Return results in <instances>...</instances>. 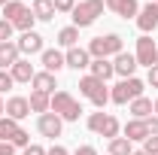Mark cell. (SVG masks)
<instances>
[{"label":"cell","instance_id":"cell-1","mask_svg":"<svg viewBox=\"0 0 158 155\" xmlns=\"http://www.w3.org/2000/svg\"><path fill=\"white\" fill-rule=\"evenodd\" d=\"M143 91H146V82L137 79V76H128V79H118L116 85L110 88V100L118 103V107H125V103H131V100L143 97Z\"/></svg>","mask_w":158,"mask_h":155},{"label":"cell","instance_id":"cell-2","mask_svg":"<svg viewBox=\"0 0 158 155\" xmlns=\"http://www.w3.org/2000/svg\"><path fill=\"white\" fill-rule=\"evenodd\" d=\"M103 0H79L76 6H73V12H70V19H73V27H91L94 21L103 15Z\"/></svg>","mask_w":158,"mask_h":155},{"label":"cell","instance_id":"cell-3","mask_svg":"<svg viewBox=\"0 0 158 155\" xmlns=\"http://www.w3.org/2000/svg\"><path fill=\"white\" fill-rule=\"evenodd\" d=\"M79 94L85 97V100H91L98 110H103V107L110 103V88H106V82L98 79V76H91V73L79 79Z\"/></svg>","mask_w":158,"mask_h":155},{"label":"cell","instance_id":"cell-4","mask_svg":"<svg viewBox=\"0 0 158 155\" xmlns=\"http://www.w3.org/2000/svg\"><path fill=\"white\" fill-rule=\"evenodd\" d=\"M52 113H55L61 122H79L82 103H79L70 91H55V94H52Z\"/></svg>","mask_w":158,"mask_h":155},{"label":"cell","instance_id":"cell-5","mask_svg":"<svg viewBox=\"0 0 158 155\" xmlns=\"http://www.w3.org/2000/svg\"><path fill=\"white\" fill-rule=\"evenodd\" d=\"M88 131L91 134H98V137H106V140H116V137H122V125H118V119L113 116V113H91L88 116Z\"/></svg>","mask_w":158,"mask_h":155},{"label":"cell","instance_id":"cell-6","mask_svg":"<svg viewBox=\"0 0 158 155\" xmlns=\"http://www.w3.org/2000/svg\"><path fill=\"white\" fill-rule=\"evenodd\" d=\"M118 52H125L118 34H103V37H94L88 43V55H91V58H110L113 61Z\"/></svg>","mask_w":158,"mask_h":155},{"label":"cell","instance_id":"cell-7","mask_svg":"<svg viewBox=\"0 0 158 155\" xmlns=\"http://www.w3.org/2000/svg\"><path fill=\"white\" fill-rule=\"evenodd\" d=\"M134 58H137V67H149V70L158 64V46H155V40L149 37V34H143V37L137 40Z\"/></svg>","mask_w":158,"mask_h":155},{"label":"cell","instance_id":"cell-8","mask_svg":"<svg viewBox=\"0 0 158 155\" xmlns=\"http://www.w3.org/2000/svg\"><path fill=\"white\" fill-rule=\"evenodd\" d=\"M37 131L43 137H49V140H55V137H61V131H64V122L49 110V113H43V116L37 119Z\"/></svg>","mask_w":158,"mask_h":155},{"label":"cell","instance_id":"cell-9","mask_svg":"<svg viewBox=\"0 0 158 155\" xmlns=\"http://www.w3.org/2000/svg\"><path fill=\"white\" fill-rule=\"evenodd\" d=\"M134 21H137V27L143 31V34H152V31L158 27V3H155V0H149V3L140 9V15Z\"/></svg>","mask_w":158,"mask_h":155},{"label":"cell","instance_id":"cell-10","mask_svg":"<svg viewBox=\"0 0 158 155\" xmlns=\"http://www.w3.org/2000/svg\"><path fill=\"white\" fill-rule=\"evenodd\" d=\"M15 46H19L21 55H43V37H40L37 31H27V34H21L19 40H15Z\"/></svg>","mask_w":158,"mask_h":155},{"label":"cell","instance_id":"cell-11","mask_svg":"<svg viewBox=\"0 0 158 155\" xmlns=\"http://www.w3.org/2000/svg\"><path fill=\"white\" fill-rule=\"evenodd\" d=\"M103 6L110 12H116L122 19H137L140 15V3L137 0H103Z\"/></svg>","mask_w":158,"mask_h":155},{"label":"cell","instance_id":"cell-12","mask_svg":"<svg viewBox=\"0 0 158 155\" xmlns=\"http://www.w3.org/2000/svg\"><path fill=\"white\" fill-rule=\"evenodd\" d=\"M40 64H43V70H49V73H61V70L67 67V61H64V52H61V49H43Z\"/></svg>","mask_w":158,"mask_h":155},{"label":"cell","instance_id":"cell-13","mask_svg":"<svg viewBox=\"0 0 158 155\" xmlns=\"http://www.w3.org/2000/svg\"><path fill=\"white\" fill-rule=\"evenodd\" d=\"M113 70H116V76H122V79L134 76V73H137V58H134L131 52H118L116 58H113Z\"/></svg>","mask_w":158,"mask_h":155},{"label":"cell","instance_id":"cell-14","mask_svg":"<svg viewBox=\"0 0 158 155\" xmlns=\"http://www.w3.org/2000/svg\"><path fill=\"white\" fill-rule=\"evenodd\" d=\"M64 61H67V67H73V70H85V67H91V55H88V49H82V46L67 49V52H64Z\"/></svg>","mask_w":158,"mask_h":155},{"label":"cell","instance_id":"cell-15","mask_svg":"<svg viewBox=\"0 0 158 155\" xmlns=\"http://www.w3.org/2000/svg\"><path fill=\"white\" fill-rule=\"evenodd\" d=\"M122 137H128L131 143H143V140L149 137V125H146V119H131V122L122 128Z\"/></svg>","mask_w":158,"mask_h":155},{"label":"cell","instance_id":"cell-16","mask_svg":"<svg viewBox=\"0 0 158 155\" xmlns=\"http://www.w3.org/2000/svg\"><path fill=\"white\" fill-rule=\"evenodd\" d=\"M6 116H9V119H15V122L27 119V116H31V103H27V97L12 94L9 100H6Z\"/></svg>","mask_w":158,"mask_h":155},{"label":"cell","instance_id":"cell-17","mask_svg":"<svg viewBox=\"0 0 158 155\" xmlns=\"http://www.w3.org/2000/svg\"><path fill=\"white\" fill-rule=\"evenodd\" d=\"M31 85H34V91L55 94V88H58V79H55V73H49V70H37V73H34V79H31Z\"/></svg>","mask_w":158,"mask_h":155},{"label":"cell","instance_id":"cell-18","mask_svg":"<svg viewBox=\"0 0 158 155\" xmlns=\"http://www.w3.org/2000/svg\"><path fill=\"white\" fill-rule=\"evenodd\" d=\"M19 58H21V52H19V46H15V40L0 43V70H9Z\"/></svg>","mask_w":158,"mask_h":155},{"label":"cell","instance_id":"cell-19","mask_svg":"<svg viewBox=\"0 0 158 155\" xmlns=\"http://www.w3.org/2000/svg\"><path fill=\"white\" fill-rule=\"evenodd\" d=\"M9 73H12V79H15V82H31L37 70H34V64H31L27 58H19L12 67H9Z\"/></svg>","mask_w":158,"mask_h":155},{"label":"cell","instance_id":"cell-20","mask_svg":"<svg viewBox=\"0 0 158 155\" xmlns=\"http://www.w3.org/2000/svg\"><path fill=\"white\" fill-rule=\"evenodd\" d=\"M88 70H91V76L103 79V82L116 76V70H113V61H110V58H91V67H88Z\"/></svg>","mask_w":158,"mask_h":155},{"label":"cell","instance_id":"cell-21","mask_svg":"<svg viewBox=\"0 0 158 155\" xmlns=\"http://www.w3.org/2000/svg\"><path fill=\"white\" fill-rule=\"evenodd\" d=\"M21 131H24V128H21L15 119H9V116L0 119V140H3V143H12V140L21 134Z\"/></svg>","mask_w":158,"mask_h":155},{"label":"cell","instance_id":"cell-22","mask_svg":"<svg viewBox=\"0 0 158 155\" xmlns=\"http://www.w3.org/2000/svg\"><path fill=\"white\" fill-rule=\"evenodd\" d=\"M31 12H34L37 21H52L55 19V3H52V0H34Z\"/></svg>","mask_w":158,"mask_h":155},{"label":"cell","instance_id":"cell-23","mask_svg":"<svg viewBox=\"0 0 158 155\" xmlns=\"http://www.w3.org/2000/svg\"><path fill=\"white\" fill-rule=\"evenodd\" d=\"M27 103H31V113H49L52 110V94H43V91H31L27 97Z\"/></svg>","mask_w":158,"mask_h":155},{"label":"cell","instance_id":"cell-24","mask_svg":"<svg viewBox=\"0 0 158 155\" xmlns=\"http://www.w3.org/2000/svg\"><path fill=\"white\" fill-rule=\"evenodd\" d=\"M128 110H131L134 119H149L152 116V100H149V97H137V100L128 103Z\"/></svg>","mask_w":158,"mask_h":155},{"label":"cell","instance_id":"cell-25","mask_svg":"<svg viewBox=\"0 0 158 155\" xmlns=\"http://www.w3.org/2000/svg\"><path fill=\"white\" fill-rule=\"evenodd\" d=\"M58 46L61 49H73V46H79V27H61L58 31Z\"/></svg>","mask_w":158,"mask_h":155},{"label":"cell","instance_id":"cell-26","mask_svg":"<svg viewBox=\"0 0 158 155\" xmlns=\"http://www.w3.org/2000/svg\"><path fill=\"white\" fill-rule=\"evenodd\" d=\"M24 12H27V6H24L21 0H9V3L3 6V19L9 21V24H15V21L24 15Z\"/></svg>","mask_w":158,"mask_h":155},{"label":"cell","instance_id":"cell-27","mask_svg":"<svg viewBox=\"0 0 158 155\" xmlns=\"http://www.w3.org/2000/svg\"><path fill=\"white\" fill-rule=\"evenodd\" d=\"M134 152V143L128 140V137H116V140H110V155H131Z\"/></svg>","mask_w":158,"mask_h":155},{"label":"cell","instance_id":"cell-28","mask_svg":"<svg viewBox=\"0 0 158 155\" xmlns=\"http://www.w3.org/2000/svg\"><path fill=\"white\" fill-rule=\"evenodd\" d=\"M143 152L146 155H158V134H149L143 140Z\"/></svg>","mask_w":158,"mask_h":155},{"label":"cell","instance_id":"cell-29","mask_svg":"<svg viewBox=\"0 0 158 155\" xmlns=\"http://www.w3.org/2000/svg\"><path fill=\"white\" fill-rule=\"evenodd\" d=\"M52 3H55V12H64V15H70L76 6V0H52Z\"/></svg>","mask_w":158,"mask_h":155},{"label":"cell","instance_id":"cell-30","mask_svg":"<svg viewBox=\"0 0 158 155\" xmlns=\"http://www.w3.org/2000/svg\"><path fill=\"white\" fill-rule=\"evenodd\" d=\"M12 85H15L12 73H9V70H0V94H3V91H9Z\"/></svg>","mask_w":158,"mask_h":155},{"label":"cell","instance_id":"cell-31","mask_svg":"<svg viewBox=\"0 0 158 155\" xmlns=\"http://www.w3.org/2000/svg\"><path fill=\"white\" fill-rule=\"evenodd\" d=\"M12 31H15V27H12L9 21L0 19V43H9V40H12Z\"/></svg>","mask_w":158,"mask_h":155},{"label":"cell","instance_id":"cell-32","mask_svg":"<svg viewBox=\"0 0 158 155\" xmlns=\"http://www.w3.org/2000/svg\"><path fill=\"white\" fill-rule=\"evenodd\" d=\"M21 155H46V149H43L40 143H31V146H24V149H21Z\"/></svg>","mask_w":158,"mask_h":155},{"label":"cell","instance_id":"cell-33","mask_svg":"<svg viewBox=\"0 0 158 155\" xmlns=\"http://www.w3.org/2000/svg\"><path fill=\"white\" fill-rule=\"evenodd\" d=\"M146 85H152V88H158V64L149 70V76H146Z\"/></svg>","mask_w":158,"mask_h":155},{"label":"cell","instance_id":"cell-34","mask_svg":"<svg viewBox=\"0 0 158 155\" xmlns=\"http://www.w3.org/2000/svg\"><path fill=\"white\" fill-rule=\"evenodd\" d=\"M73 155H98V149L85 143V146H79V149H76V152H73Z\"/></svg>","mask_w":158,"mask_h":155},{"label":"cell","instance_id":"cell-35","mask_svg":"<svg viewBox=\"0 0 158 155\" xmlns=\"http://www.w3.org/2000/svg\"><path fill=\"white\" fill-rule=\"evenodd\" d=\"M46 155H70V152H67V149H64L61 143H55L52 149H46Z\"/></svg>","mask_w":158,"mask_h":155},{"label":"cell","instance_id":"cell-36","mask_svg":"<svg viewBox=\"0 0 158 155\" xmlns=\"http://www.w3.org/2000/svg\"><path fill=\"white\" fill-rule=\"evenodd\" d=\"M0 155H15V146H12V143H3V140H0Z\"/></svg>","mask_w":158,"mask_h":155},{"label":"cell","instance_id":"cell-37","mask_svg":"<svg viewBox=\"0 0 158 155\" xmlns=\"http://www.w3.org/2000/svg\"><path fill=\"white\" fill-rule=\"evenodd\" d=\"M146 125H149V134H158V116H149Z\"/></svg>","mask_w":158,"mask_h":155},{"label":"cell","instance_id":"cell-38","mask_svg":"<svg viewBox=\"0 0 158 155\" xmlns=\"http://www.w3.org/2000/svg\"><path fill=\"white\" fill-rule=\"evenodd\" d=\"M6 116V103H3V97H0V119Z\"/></svg>","mask_w":158,"mask_h":155},{"label":"cell","instance_id":"cell-39","mask_svg":"<svg viewBox=\"0 0 158 155\" xmlns=\"http://www.w3.org/2000/svg\"><path fill=\"white\" fill-rule=\"evenodd\" d=\"M152 116H158V97L152 100Z\"/></svg>","mask_w":158,"mask_h":155},{"label":"cell","instance_id":"cell-40","mask_svg":"<svg viewBox=\"0 0 158 155\" xmlns=\"http://www.w3.org/2000/svg\"><path fill=\"white\" fill-rule=\"evenodd\" d=\"M131 155H146V152H143V149H140V152H131Z\"/></svg>","mask_w":158,"mask_h":155},{"label":"cell","instance_id":"cell-41","mask_svg":"<svg viewBox=\"0 0 158 155\" xmlns=\"http://www.w3.org/2000/svg\"><path fill=\"white\" fill-rule=\"evenodd\" d=\"M6 3H9V0H0V6H6Z\"/></svg>","mask_w":158,"mask_h":155},{"label":"cell","instance_id":"cell-42","mask_svg":"<svg viewBox=\"0 0 158 155\" xmlns=\"http://www.w3.org/2000/svg\"><path fill=\"white\" fill-rule=\"evenodd\" d=\"M155 3H158V0H155Z\"/></svg>","mask_w":158,"mask_h":155}]
</instances>
